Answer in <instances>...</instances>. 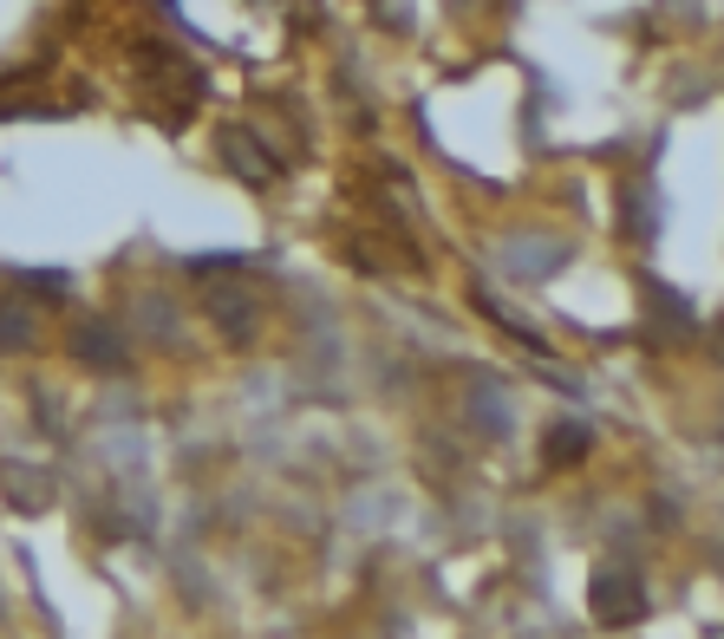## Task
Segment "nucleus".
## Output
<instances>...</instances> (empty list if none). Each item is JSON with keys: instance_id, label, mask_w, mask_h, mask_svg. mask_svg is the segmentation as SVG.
Segmentation results:
<instances>
[{"instance_id": "1", "label": "nucleus", "mask_w": 724, "mask_h": 639, "mask_svg": "<svg viewBox=\"0 0 724 639\" xmlns=\"http://www.w3.org/2000/svg\"><path fill=\"white\" fill-rule=\"evenodd\" d=\"M640 614H647L640 581L621 575V568H608V575L594 581V620H601V627H627V620H640Z\"/></svg>"}, {"instance_id": "2", "label": "nucleus", "mask_w": 724, "mask_h": 639, "mask_svg": "<svg viewBox=\"0 0 724 639\" xmlns=\"http://www.w3.org/2000/svg\"><path fill=\"white\" fill-rule=\"evenodd\" d=\"M575 457H588V431H581V425L549 431V470H562V464H575Z\"/></svg>"}]
</instances>
